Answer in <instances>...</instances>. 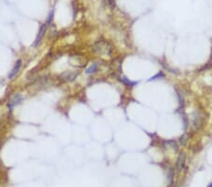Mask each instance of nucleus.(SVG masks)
<instances>
[{
	"label": "nucleus",
	"mask_w": 212,
	"mask_h": 187,
	"mask_svg": "<svg viewBox=\"0 0 212 187\" xmlns=\"http://www.w3.org/2000/svg\"><path fill=\"white\" fill-rule=\"evenodd\" d=\"M96 69H97V64H96V62H94V64L92 65V66H90L87 70H86V73H87V74H93L94 72H95L96 71Z\"/></svg>",
	"instance_id": "7"
},
{
	"label": "nucleus",
	"mask_w": 212,
	"mask_h": 187,
	"mask_svg": "<svg viewBox=\"0 0 212 187\" xmlns=\"http://www.w3.org/2000/svg\"><path fill=\"white\" fill-rule=\"evenodd\" d=\"M21 61L19 60V61H16V64H15V65H14V67H13V69L11 70V73L9 74V76H8V77H9V79H13V77H15V76H16V74L19 72V70H20V67H21Z\"/></svg>",
	"instance_id": "6"
},
{
	"label": "nucleus",
	"mask_w": 212,
	"mask_h": 187,
	"mask_svg": "<svg viewBox=\"0 0 212 187\" xmlns=\"http://www.w3.org/2000/svg\"><path fill=\"white\" fill-rule=\"evenodd\" d=\"M78 72H74V71H66L64 73H62L60 77L65 81H73L75 77H77Z\"/></svg>",
	"instance_id": "3"
},
{
	"label": "nucleus",
	"mask_w": 212,
	"mask_h": 187,
	"mask_svg": "<svg viewBox=\"0 0 212 187\" xmlns=\"http://www.w3.org/2000/svg\"><path fill=\"white\" fill-rule=\"evenodd\" d=\"M187 136L186 135H183V136H181L180 137V143H181L182 145H186V143H187Z\"/></svg>",
	"instance_id": "8"
},
{
	"label": "nucleus",
	"mask_w": 212,
	"mask_h": 187,
	"mask_svg": "<svg viewBox=\"0 0 212 187\" xmlns=\"http://www.w3.org/2000/svg\"><path fill=\"white\" fill-rule=\"evenodd\" d=\"M93 49L96 53L101 54V55H111L112 52V46L108 42L106 41H98L94 44Z\"/></svg>",
	"instance_id": "1"
},
{
	"label": "nucleus",
	"mask_w": 212,
	"mask_h": 187,
	"mask_svg": "<svg viewBox=\"0 0 212 187\" xmlns=\"http://www.w3.org/2000/svg\"><path fill=\"white\" fill-rule=\"evenodd\" d=\"M0 187H1V184H0Z\"/></svg>",
	"instance_id": "10"
},
{
	"label": "nucleus",
	"mask_w": 212,
	"mask_h": 187,
	"mask_svg": "<svg viewBox=\"0 0 212 187\" xmlns=\"http://www.w3.org/2000/svg\"><path fill=\"white\" fill-rule=\"evenodd\" d=\"M207 187H212V182H211V183H210V184H209V185H208Z\"/></svg>",
	"instance_id": "9"
},
{
	"label": "nucleus",
	"mask_w": 212,
	"mask_h": 187,
	"mask_svg": "<svg viewBox=\"0 0 212 187\" xmlns=\"http://www.w3.org/2000/svg\"><path fill=\"white\" fill-rule=\"evenodd\" d=\"M22 100H23V98H22V97H21L20 95H15V96H13L12 98L9 101V103H8V108H9L10 110H11V109H12L13 107L19 105V104L22 102Z\"/></svg>",
	"instance_id": "4"
},
{
	"label": "nucleus",
	"mask_w": 212,
	"mask_h": 187,
	"mask_svg": "<svg viewBox=\"0 0 212 187\" xmlns=\"http://www.w3.org/2000/svg\"><path fill=\"white\" fill-rule=\"evenodd\" d=\"M185 161H186V155L185 153H180L178 158H177V161H176V165H175V169H176V172L177 173H180L182 171L184 166H185Z\"/></svg>",
	"instance_id": "2"
},
{
	"label": "nucleus",
	"mask_w": 212,
	"mask_h": 187,
	"mask_svg": "<svg viewBox=\"0 0 212 187\" xmlns=\"http://www.w3.org/2000/svg\"><path fill=\"white\" fill-rule=\"evenodd\" d=\"M47 26H48V24L47 23H45V24H43L41 28H40V31H39V33L37 35V38H36V41H35V46L39 45L42 41V39L43 38L44 36V33L46 32V28H47Z\"/></svg>",
	"instance_id": "5"
}]
</instances>
